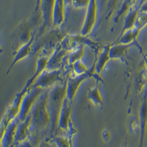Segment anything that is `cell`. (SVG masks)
Instances as JSON below:
<instances>
[{
    "mask_svg": "<svg viewBox=\"0 0 147 147\" xmlns=\"http://www.w3.org/2000/svg\"><path fill=\"white\" fill-rule=\"evenodd\" d=\"M60 75H61V70L51 71V70L46 69L45 71L38 78V79L34 82L32 87H39L43 89L51 88L53 86L57 84Z\"/></svg>",
    "mask_w": 147,
    "mask_h": 147,
    "instance_id": "obj_6",
    "label": "cell"
},
{
    "mask_svg": "<svg viewBox=\"0 0 147 147\" xmlns=\"http://www.w3.org/2000/svg\"><path fill=\"white\" fill-rule=\"evenodd\" d=\"M32 122V115H30L23 122H20L18 129H17V135L15 140V145L17 147H20L24 142L27 140V139L30 138V127Z\"/></svg>",
    "mask_w": 147,
    "mask_h": 147,
    "instance_id": "obj_10",
    "label": "cell"
},
{
    "mask_svg": "<svg viewBox=\"0 0 147 147\" xmlns=\"http://www.w3.org/2000/svg\"><path fill=\"white\" fill-rule=\"evenodd\" d=\"M112 45H108L104 47L101 48V50L96 54V61L94 63V71L97 76L98 81H100L103 82V81L101 78V74L103 71V70L105 69L108 62L111 60L110 55H109V51H110V48Z\"/></svg>",
    "mask_w": 147,
    "mask_h": 147,
    "instance_id": "obj_7",
    "label": "cell"
},
{
    "mask_svg": "<svg viewBox=\"0 0 147 147\" xmlns=\"http://www.w3.org/2000/svg\"><path fill=\"white\" fill-rule=\"evenodd\" d=\"M28 90L29 89L23 88L22 90L16 95L13 102H12L11 105L9 107L1 123V136H3L8 126L10 125L14 119H16L19 117V114L20 113V109H21V106H22L23 99Z\"/></svg>",
    "mask_w": 147,
    "mask_h": 147,
    "instance_id": "obj_3",
    "label": "cell"
},
{
    "mask_svg": "<svg viewBox=\"0 0 147 147\" xmlns=\"http://www.w3.org/2000/svg\"><path fill=\"white\" fill-rule=\"evenodd\" d=\"M91 78H97L94 67L89 69V71L82 75H74L71 76L67 79V98L72 102L73 100L75 99L77 93L78 92V89L81 87V85L86 81L89 79Z\"/></svg>",
    "mask_w": 147,
    "mask_h": 147,
    "instance_id": "obj_5",
    "label": "cell"
},
{
    "mask_svg": "<svg viewBox=\"0 0 147 147\" xmlns=\"http://www.w3.org/2000/svg\"><path fill=\"white\" fill-rule=\"evenodd\" d=\"M85 47H86V45L82 44V45H79L75 50H73L72 51L70 52V54L67 57V64L69 66H71L75 62L82 60V57L84 56Z\"/></svg>",
    "mask_w": 147,
    "mask_h": 147,
    "instance_id": "obj_18",
    "label": "cell"
},
{
    "mask_svg": "<svg viewBox=\"0 0 147 147\" xmlns=\"http://www.w3.org/2000/svg\"><path fill=\"white\" fill-rule=\"evenodd\" d=\"M97 9H98L97 0H91L88 15L86 17V20L81 31V34L82 36H87L92 31L97 20Z\"/></svg>",
    "mask_w": 147,
    "mask_h": 147,
    "instance_id": "obj_8",
    "label": "cell"
},
{
    "mask_svg": "<svg viewBox=\"0 0 147 147\" xmlns=\"http://www.w3.org/2000/svg\"><path fill=\"white\" fill-rule=\"evenodd\" d=\"M50 57H51V56H44V57H41L38 59V61L36 62V68H35L34 75L31 77V78H30L27 81L25 86L24 87V89H30L33 86L34 82L38 79V78L47 69L48 63L50 61Z\"/></svg>",
    "mask_w": 147,
    "mask_h": 147,
    "instance_id": "obj_14",
    "label": "cell"
},
{
    "mask_svg": "<svg viewBox=\"0 0 147 147\" xmlns=\"http://www.w3.org/2000/svg\"><path fill=\"white\" fill-rule=\"evenodd\" d=\"M102 138H103L104 141L108 142L111 139V132L109 130H108V129L103 130V132H102Z\"/></svg>",
    "mask_w": 147,
    "mask_h": 147,
    "instance_id": "obj_23",
    "label": "cell"
},
{
    "mask_svg": "<svg viewBox=\"0 0 147 147\" xmlns=\"http://www.w3.org/2000/svg\"><path fill=\"white\" fill-rule=\"evenodd\" d=\"M100 81L96 80V84L94 88H89L88 91V98L94 106L101 108L102 109L103 106V99H102L101 92H100Z\"/></svg>",
    "mask_w": 147,
    "mask_h": 147,
    "instance_id": "obj_15",
    "label": "cell"
},
{
    "mask_svg": "<svg viewBox=\"0 0 147 147\" xmlns=\"http://www.w3.org/2000/svg\"><path fill=\"white\" fill-rule=\"evenodd\" d=\"M20 122V121L17 118L8 126L3 136H1V147H11L13 144H15L17 129Z\"/></svg>",
    "mask_w": 147,
    "mask_h": 147,
    "instance_id": "obj_11",
    "label": "cell"
},
{
    "mask_svg": "<svg viewBox=\"0 0 147 147\" xmlns=\"http://www.w3.org/2000/svg\"><path fill=\"white\" fill-rule=\"evenodd\" d=\"M43 92L44 89L39 87H32L28 90L23 99L20 113L18 117L20 122L24 121L30 115L34 104L38 101V99L40 98Z\"/></svg>",
    "mask_w": 147,
    "mask_h": 147,
    "instance_id": "obj_4",
    "label": "cell"
},
{
    "mask_svg": "<svg viewBox=\"0 0 147 147\" xmlns=\"http://www.w3.org/2000/svg\"><path fill=\"white\" fill-rule=\"evenodd\" d=\"M70 54V51L67 50L62 48L61 45H59L56 49V51L53 52V54L50 57V61L48 63L47 70H61V67L64 62V60L66 57H68Z\"/></svg>",
    "mask_w": 147,
    "mask_h": 147,
    "instance_id": "obj_9",
    "label": "cell"
},
{
    "mask_svg": "<svg viewBox=\"0 0 147 147\" xmlns=\"http://www.w3.org/2000/svg\"><path fill=\"white\" fill-rule=\"evenodd\" d=\"M34 40H35V37L34 36L31 39L30 41H29L27 44H25V45L21 46L15 53H13L14 54V58H13V61H12L9 68L8 69L7 74H9L12 68L17 63H19L20 61H21L24 59L27 58V57H29L33 52V51H34V48L33 47H34Z\"/></svg>",
    "mask_w": 147,
    "mask_h": 147,
    "instance_id": "obj_12",
    "label": "cell"
},
{
    "mask_svg": "<svg viewBox=\"0 0 147 147\" xmlns=\"http://www.w3.org/2000/svg\"><path fill=\"white\" fill-rule=\"evenodd\" d=\"M67 81L62 85L56 84L49 90L48 107L51 115V132L56 133L59 129V119L63 108L64 102L67 98Z\"/></svg>",
    "mask_w": 147,
    "mask_h": 147,
    "instance_id": "obj_2",
    "label": "cell"
},
{
    "mask_svg": "<svg viewBox=\"0 0 147 147\" xmlns=\"http://www.w3.org/2000/svg\"><path fill=\"white\" fill-rule=\"evenodd\" d=\"M147 125V97L143 102L140 113V125H141V140L140 147L144 146V140H145V134L146 129Z\"/></svg>",
    "mask_w": 147,
    "mask_h": 147,
    "instance_id": "obj_17",
    "label": "cell"
},
{
    "mask_svg": "<svg viewBox=\"0 0 147 147\" xmlns=\"http://www.w3.org/2000/svg\"><path fill=\"white\" fill-rule=\"evenodd\" d=\"M49 92H43L32 109V122L30 127V138L31 140H35L40 131L51 125V115L48 107Z\"/></svg>",
    "mask_w": 147,
    "mask_h": 147,
    "instance_id": "obj_1",
    "label": "cell"
},
{
    "mask_svg": "<svg viewBox=\"0 0 147 147\" xmlns=\"http://www.w3.org/2000/svg\"><path fill=\"white\" fill-rule=\"evenodd\" d=\"M20 147H58L57 146V144L53 141V142H50V141H46V140H44L42 141L40 146H32L31 143L28 140H26L25 142H24L22 145Z\"/></svg>",
    "mask_w": 147,
    "mask_h": 147,
    "instance_id": "obj_20",
    "label": "cell"
},
{
    "mask_svg": "<svg viewBox=\"0 0 147 147\" xmlns=\"http://www.w3.org/2000/svg\"><path fill=\"white\" fill-rule=\"evenodd\" d=\"M91 0H73V4L77 8H82L90 3Z\"/></svg>",
    "mask_w": 147,
    "mask_h": 147,
    "instance_id": "obj_22",
    "label": "cell"
},
{
    "mask_svg": "<svg viewBox=\"0 0 147 147\" xmlns=\"http://www.w3.org/2000/svg\"><path fill=\"white\" fill-rule=\"evenodd\" d=\"M71 67L75 75H82L89 71V69L85 66V64L82 61V60L75 62Z\"/></svg>",
    "mask_w": 147,
    "mask_h": 147,
    "instance_id": "obj_19",
    "label": "cell"
},
{
    "mask_svg": "<svg viewBox=\"0 0 147 147\" xmlns=\"http://www.w3.org/2000/svg\"><path fill=\"white\" fill-rule=\"evenodd\" d=\"M71 104H72V102L67 98L64 102L63 108H62V110L61 113L60 119H59V129H62L64 131H69L71 129Z\"/></svg>",
    "mask_w": 147,
    "mask_h": 147,
    "instance_id": "obj_13",
    "label": "cell"
},
{
    "mask_svg": "<svg viewBox=\"0 0 147 147\" xmlns=\"http://www.w3.org/2000/svg\"><path fill=\"white\" fill-rule=\"evenodd\" d=\"M54 142L58 147H71V142L68 138L59 136L54 139Z\"/></svg>",
    "mask_w": 147,
    "mask_h": 147,
    "instance_id": "obj_21",
    "label": "cell"
},
{
    "mask_svg": "<svg viewBox=\"0 0 147 147\" xmlns=\"http://www.w3.org/2000/svg\"><path fill=\"white\" fill-rule=\"evenodd\" d=\"M129 47V45H123V44H116L114 43L111 45L109 55L111 60L116 59H123L126 57V52Z\"/></svg>",
    "mask_w": 147,
    "mask_h": 147,
    "instance_id": "obj_16",
    "label": "cell"
}]
</instances>
